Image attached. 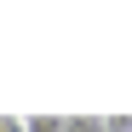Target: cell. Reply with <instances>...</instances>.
I'll use <instances>...</instances> for the list:
<instances>
[{"label": "cell", "instance_id": "cell-1", "mask_svg": "<svg viewBox=\"0 0 132 132\" xmlns=\"http://www.w3.org/2000/svg\"><path fill=\"white\" fill-rule=\"evenodd\" d=\"M57 132H103V126H98V115H63Z\"/></svg>", "mask_w": 132, "mask_h": 132}, {"label": "cell", "instance_id": "cell-2", "mask_svg": "<svg viewBox=\"0 0 132 132\" xmlns=\"http://www.w3.org/2000/svg\"><path fill=\"white\" fill-rule=\"evenodd\" d=\"M63 115H23V132H57Z\"/></svg>", "mask_w": 132, "mask_h": 132}, {"label": "cell", "instance_id": "cell-3", "mask_svg": "<svg viewBox=\"0 0 132 132\" xmlns=\"http://www.w3.org/2000/svg\"><path fill=\"white\" fill-rule=\"evenodd\" d=\"M0 132H23V115H0Z\"/></svg>", "mask_w": 132, "mask_h": 132}]
</instances>
